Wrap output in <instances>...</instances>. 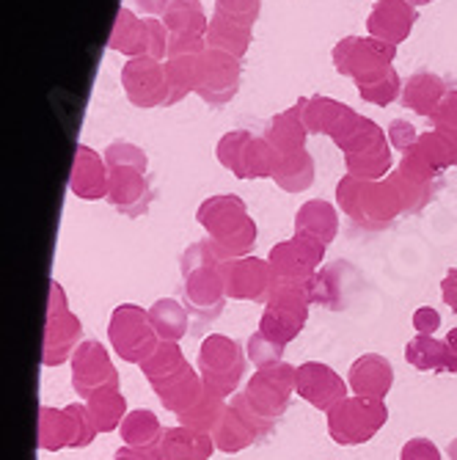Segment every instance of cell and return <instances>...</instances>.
<instances>
[{
	"label": "cell",
	"mask_w": 457,
	"mask_h": 460,
	"mask_svg": "<svg viewBox=\"0 0 457 460\" xmlns=\"http://www.w3.org/2000/svg\"><path fill=\"white\" fill-rule=\"evenodd\" d=\"M262 138L276 149V155H289V152L306 149L309 130H306V124H303V108H301V102H295L293 108L276 113L265 124Z\"/></svg>",
	"instance_id": "cb8c5ba5"
},
{
	"label": "cell",
	"mask_w": 457,
	"mask_h": 460,
	"mask_svg": "<svg viewBox=\"0 0 457 460\" xmlns=\"http://www.w3.org/2000/svg\"><path fill=\"white\" fill-rule=\"evenodd\" d=\"M108 340L121 361L138 364V367L160 345V337L149 320V312L136 304H121L113 309L110 323H108Z\"/></svg>",
	"instance_id": "52a82bcc"
},
{
	"label": "cell",
	"mask_w": 457,
	"mask_h": 460,
	"mask_svg": "<svg viewBox=\"0 0 457 460\" xmlns=\"http://www.w3.org/2000/svg\"><path fill=\"white\" fill-rule=\"evenodd\" d=\"M273 182L286 190V193H303L312 188L314 182V157L301 149V152H289V155H278L276 172H273Z\"/></svg>",
	"instance_id": "4dcf8cb0"
},
{
	"label": "cell",
	"mask_w": 457,
	"mask_h": 460,
	"mask_svg": "<svg viewBox=\"0 0 457 460\" xmlns=\"http://www.w3.org/2000/svg\"><path fill=\"white\" fill-rule=\"evenodd\" d=\"M347 386L353 389V394L366 397V400H378L383 402L386 394L394 386V367L386 356L378 353H364L361 358H356L350 364L347 372Z\"/></svg>",
	"instance_id": "44dd1931"
},
{
	"label": "cell",
	"mask_w": 457,
	"mask_h": 460,
	"mask_svg": "<svg viewBox=\"0 0 457 460\" xmlns=\"http://www.w3.org/2000/svg\"><path fill=\"white\" fill-rule=\"evenodd\" d=\"M430 121L433 130H457V89H449V94L441 100Z\"/></svg>",
	"instance_id": "681fc988"
},
{
	"label": "cell",
	"mask_w": 457,
	"mask_h": 460,
	"mask_svg": "<svg viewBox=\"0 0 457 460\" xmlns=\"http://www.w3.org/2000/svg\"><path fill=\"white\" fill-rule=\"evenodd\" d=\"M245 356L251 358V364H254L257 369L273 367V364H281V361H284V345L268 340L262 331H254V333H251V340H248V345H245Z\"/></svg>",
	"instance_id": "ee69618b"
},
{
	"label": "cell",
	"mask_w": 457,
	"mask_h": 460,
	"mask_svg": "<svg viewBox=\"0 0 457 460\" xmlns=\"http://www.w3.org/2000/svg\"><path fill=\"white\" fill-rule=\"evenodd\" d=\"M121 86L127 100L136 108H165L169 105V72H165V64L152 58V56H138L130 58L121 66Z\"/></svg>",
	"instance_id": "5bb4252c"
},
{
	"label": "cell",
	"mask_w": 457,
	"mask_h": 460,
	"mask_svg": "<svg viewBox=\"0 0 457 460\" xmlns=\"http://www.w3.org/2000/svg\"><path fill=\"white\" fill-rule=\"evenodd\" d=\"M213 441H215V449L218 452H226V455H237L242 449H248L251 444L259 441V436L254 433V428L248 425L242 416L229 405V411L224 413L221 425L215 428L213 433Z\"/></svg>",
	"instance_id": "e575fe53"
},
{
	"label": "cell",
	"mask_w": 457,
	"mask_h": 460,
	"mask_svg": "<svg viewBox=\"0 0 457 460\" xmlns=\"http://www.w3.org/2000/svg\"><path fill=\"white\" fill-rule=\"evenodd\" d=\"M295 394H301L317 411H330L337 402L347 397V384L339 378L337 369H330L322 361H306L298 367Z\"/></svg>",
	"instance_id": "e0dca14e"
},
{
	"label": "cell",
	"mask_w": 457,
	"mask_h": 460,
	"mask_svg": "<svg viewBox=\"0 0 457 460\" xmlns=\"http://www.w3.org/2000/svg\"><path fill=\"white\" fill-rule=\"evenodd\" d=\"M204 50H207V36H196V33H171L169 36V58L201 56Z\"/></svg>",
	"instance_id": "c3c4849f"
},
{
	"label": "cell",
	"mask_w": 457,
	"mask_h": 460,
	"mask_svg": "<svg viewBox=\"0 0 457 460\" xmlns=\"http://www.w3.org/2000/svg\"><path fill=\"white\" fill-rule=\"evenodd\" d=\"M221 279L226 287V298L232 301H254L265 304L268 292L273 284V270L268 260L259 257H242V260H229L221 265Z\"/></svg>",
	"instance_id": "2e32d148"
},
{
	"label": "cell",
	"mask_w": 457,
	"mask_h": 460,
	"mask_svg": "<svg viewBox=\"0 0 457 460\" xmlns=\"http://www.w3.org/2000/svg\"><path fill=\"white\" fill-rule=\"evenodd\" d=\"M441 133H446L449 136V141L454 144V149H457V130H441Z\"/></svg>",
	"instance_id": "94428289"
},
{
	"label": "cell",
	"mask_w": 457,
	"mask_h": 460,
	"mask_svg": "<svg viewBox=\"0 0 457 460\" xmlns=\"http://www.w3.org/2000/svg\"><path fill=\"white\" fill-rule=\"evenodd\" d=\"M86 408L92 413V420H94V428L97 433H113L121 428L124 422V416H127V400H124L121 389L113 386V389H102L97 394H92L86 400Z\"/></svg>",
	"instance_id": "d6a6232c"
},
{
	"label": "cell",
	"mask_w": 457,
	"mask_h": 460,
	"mask_svg": "<svg viewBox=\"0 0 457 460\" xmlns=\"http://www.w3.org/2000/svg\"><path fill=\"white\" fill-rule=\"evenodd\" d=\"M295 232L317 237V240H322L328 245L339 232L337 207L330 201H325V199H309L306 204H301V210L295 213Z\"/></svg>",
	"instance_id": "83f0119b"
},
{
	"label": "cell",
	"mask_w": 457,
	"mask_h": 460,
	"mask_svg": "<svg viewBox=\"0 0 457 460\" xmlns=\"http://www.w3.org/2000/svg\"><path fill=\"white\" fill-rule=\"evenodd\" d=\"M449 460H457V438L449 444Z\"/></svg>",
	"instance_id": "91938a15"
},
{
	"label": "cell",
	"mask_w": 457,
	"mask_h": 460,
	"mask_svg": "<svg viewBox=\"0 0 457 460\" xmlns=\"http://www.w3.org/2000/svg\"><path fill=\"white\" fill-rule=\"evenodd\" d=\"M405 358L419 372H449V348L446 342L435 337H422V333H417V337L405 345Z\"/></svg>",
	"instance_id": "8d00e7d4"
},
{
	"label": "cell",
	"mask_w": 457,
	"mask_h": 460,
	"mask_svg": "<svg viewBox=\"0 0 457 460\" xmlns=\"http://www.w3.org/2000/svg\"><path fill=\"white\" fill-rule=\"evenodd\" d=\"M417 149L425 155V160L433 165L435 172H446V169H454L457 165V149H454V144L449 141V136L446 133H441V130H427V133H422L419 136V141H417Z\"/></svg>",
	"instance_id": "60d3db41"
},
{
	"label": "cell",
	"mask_w": 457,
	"mask_h": 460,
	"mask_svg": "<svg viewBox=\"0 0 457 460\" xmlns=\"http://www.w3.org/2000/svg\"><path fill=\"white\" fill-rule=\"evenodd\" d=\"M221 265H224V260H221V254L215 251L213 240L193 243V245L185 251V254H182V260H180L182 276H188V273H193V270H204V268H221Z\"/></svg>",
	"instance_id": "f6af8a7d"
},
{
	"label": "cell",
	"mask_w": 457,
	"mask_h": 460,
	"mask_svg": "<svg viewBox=\"0 0 457 460\" xmlns=\"http://www.w3.org/2000/svg\"><path fill=\"white\" fill-rule=\"evenodd\" d=\"M213 452H215L213 436L190 430L185 425L165 428L154 447L157 460H210Z\"/></svg>",
	"instance_id": "603a6c76"
},
{
	"label": "cell",
	"mask_w": 457,
	"mask_h": 460,
	"mask_svg": "<svg viewBox=\"0 0 457 460\" xmlns=\"http://www.w3.org/2000/svg\"><path fill=\"white\" fill-rule=\"evenodd\" d=\"M149 48H152L149 20H141L130 9H119L110 39H108V50L138 58V56H149Z\"/></svg>",
	"instance_id": "d4e9b609"
},
{
	"label": "cell",
	"mask_w": 457,
	"mask_h": 460,
	"mask_svg": "<svg viewBox=\"0 0 457 460\" xmlns=\"http://www.w3.org/2000/svg\"><path fill=\"white\" fill-rule=\"evenodd\" d=\"M196 221L210 234L224 262L251 257V248L257 245V224L248 216V207L240 196L234 193L210 196L198 204Z\"/></svg>",
	"instance_id": "7a4b0ae2"
},
{
	"label": "cell",
	"mask_w": 457,
	"mask_h": 460,
	"mask_svg": "<svg viewBox=\"0 0 457 460\" xmlns=\"http://www.w3.org/2000/svg\"><path fill=\"white\" fill-rule=\"evenodd\" d=\"M330 141L345 152V169L350 177L378 182L391 174L394 155L389 136L372 119L350 111Z\"/></svg>",
	"instance_id": "6da1fadb"
},
{
	"label": "cell",
	"mask_w": 457,
	"mask_h": 460,
	"mask_svg": "<svg viewBox=\"0 0 457 460\" xmlns=\"http://www.w3.org/2000/svg\"><path fill=\"white\" fill-rule=\"evenodd\" d=\"M108 188H110V174H108L105 155H97L92 146L80 144L72 163L69 190L83 201H97V199H108Z\"/></svg>",
	"instance_id": "d6986e66"
},
{
	"label": "cell",
	"mask_w": 457,
	"mask_h": 460,
	"mask_svg": "<svg viewBox=\"0 0 457 460\" xmlns=\"http://www.w3.org/2000/svg\"><path fill=\"white\" fill-rule=\"evenodd\" d=\"M226 411H229L226 397H221V394H215L213 389H207V386H204L201 397H198L185 413H180L177 420H180V425H185V428H190V430H198V433L213 436L215 428L221 425V420H224V413H226Z\"/></svg>",
	"instance_id": "1f68e13d"
},
{
	"label": "cell",
	"mask_w": 457,
	"mask_h": 460,
	"mask_svg": "<svg viewBox=\"0 0 457 460\" xmlns=\"http://www.w3.org/2000/svg\"><path fill=\"white\" fill-rule=\"evenodd\" d=\"M446 348H449V372H454L457 375V328H452L449 333H446Z\"/></svg>",
	"instance_id": "680465c9"
},
{
	"label": "cell",
	"mask_w": 457,
	"mask_h": 460,
	"mask_svg": "<svg viewBox=\"0 0 457 460\" xmlns=\"http://www.w3.org/2000/svg\"><path fill=\"white\" fill-rule=\"evenodd\" d=\"M105 163L110 174L108 201L119 213L141 218L152 204V188L146 177V152L130 141H113L105 149Z\"/></svg>",
	"instance_id": "3957f363"
},
{
	"label": "cell",
	"mask_w": 457,
	"mask_h": 460,
	"mask_svg": "<svg viewBox=\"0 0 457 460\" xmlns=\"http://www.w3.org/2000/svg\"><path fill=\"white\" fill-rule=\"evenodd\" d=\"M397 45L381 41L375 36H345L334 48V66L339 75H347L356 80V86L378 80L386 69L394 66Z\"/></svg>",
	"instance_id": "9c48e42d"
},
{
	"label": "cell",
	"mask_w": 457,
	"mask_h": 460,
	"mask_svg": "<svg viewBox=\"0 0 457 460\" xmlns=\"http://www.w3.org/2000/svg\"><path fill=\"white\" fill-rule=\"evenodd\" d=\"M174 0H136V6L146 14V17H163L165 9H169Z\"/></svg>",
	"instance_id": "9f6ffc18"
},
{
	"label": "cell",
	"mask_w": 457,
	"mask_h": 460,
	"mask_svg": "<svg viewBox=\"0 0 457 460\" xmlns=\"http://www.w3.org/2000/svg\"><path fill=\"white\" fill-rule=\"evenodd\" d=\"M402 86H405V83L400 80L397 69L391 66V69H386L378 80L366 83V86H358V94H361V100L369 102V105H381V108H386V105H391V102H397V100L402 97Z\"/></svg>",
	"instance_id": "b9f144b4"
},
{
	"label": "cell",
	"mask_w": 457,
	"mask_h": 460,
	"mask_svg": "<svg viewBox=\"0 0 457 460\" xmlns=\"http://www.w3.org/2000/svg\"><path fill=\"white\" fill-rule=\"evenodd\" d=\"M413 328H417V333H422V337H435V331L441 328V314L433 306H419L413 312Z\"/></svg>",
	"instance_id": "f5cc1de1"
},
{
	"label": "cell",
	"mask_w": 457,
	"mask_h": 460,
	"mask_svg": "<svg viewBox=\"0 0 457 460\" xmlns=\"http://www.w3.org/2000/svg\"><path fill=\"white\" fill-rule=\"evenodd\" d=\"M240 58L207 48L196 58V80H193V92L213 108H221L232 102L240 92Z\"/></svg>",
	"instance_id": "7c38bea8"
},
{
	"label": "cell",
	"mask_w": 457,
	"mask_h": 460,
	"mask_svg": "<svg viewBox=\"0 0 457 460\" xmlns=\"http://www.w3.org/2000/svg\"><path fill=\"white\" fill-rule=\"evenodd\" d=\"M185 309L198 320H215L226 304V287L221 279V268H204L185 276Z\"/></svg>",
	"instance_id": "ac0fdd59"
},
{
	"label": "cell",
	"mask_w": 457,
	"mask_h": 460,
	"mask_svg": "<svg viewBox=\"0 0 457 460\" xmlns=\"http://www.w3.org/2000/svg\"><path fill=\"white\" fill-rule=\"evenodd\" d=\"M80 337H83V325H80L77 314H72V312L48 314L45 345H41V364L61 367L64 361H72L75 350L80 348Z\"/></svg>",
	"instance_id": "7402d4cb"
},
{
	"label": "cell",
	"mask_w": 457,
	"mask_h": 460,
	"mask_svg": "<svg viewBox=\"0 0 457 460\" xmlns=\"http://www.w3.org/2000/svg\"><path fill=\"white\" fill-rule=\"evenodd\" d=\"M325 243L309 234L295 232L293 240L276 243L268 254L270 270L276 281H293V284H309L325 260Z\"/></svg>",
	"instance_id": "8fae6325"
},
{
	"label": "cell",
	"mask_w": 457,
	"mask_h": 460,
	"mask_svg": "<svg viewBox=\"0 0 457 460\" xmlns=\"http://www.w3.org/2000/svg\"><path fill=\"white\" fill-rule=\"evenodd\" d=\"M251 41H254V28L234 22L229 17H221V14H213L210 28H207V48L242 58L248 48H251Z\"/></svg>",
	"instance_id": "f546056e"
},
{
	"label": "cell",
	"mask_w": 457,
	"mask_h": 460,
	"mask_svg": "<svg viewBox=\"0 0 457 460\" xmlns=\"http://www.w3.org/2000/svg\"><path fill=\"white\" fill-rule=\"evenodd\" d=\"M410 6H427V4H433V0H408Z\"/></svg>",
	"instance_id": "6125c7cd"
},
{
	"label": "cell",
	"mask_w": 457,
	"mask_h": 460,
	"mask_svg": "<svg viewBox=\"0 0 457 460\" xmlns=\"http://www.w3.org/2000/svg\"><path fill=\"white\" fill-rule=\"evenodd\" d=\"M149 320L160 342H180L188 333V309L174 298H160L149 309Z\"/></svg>",
	"instance_id": "d590c367"
},
{
	"label": "cell",
	"mask_w": 457,
	"mask_h": 460,
	"mask_svg": "<svg viewBox=\"0 0 457 460\" xmlns=\"http://www.w3.org/2000/svg\"><path fill=\"white\" fill-rule=\"evenodd\" d=\"M441 298L457 314V268H449L446 270V276L441 281Z\"/></svg>",
	"instance_id": "db71d44e"
},
{
	"label": "cell",
	"mask_w": 457,
	"mask_h": 460,
	"mask_svg": "<svg viewBox=\"0 0 457 460\" xmlns=\"http://www.w3.org/2000/svg\"><path fill=\"white\" fill-rule=\"evenodd\" d=\"M160 20L165 28H169V33L207 36V28H210V20H207L204 6L198 4V0H174Z\"/></svg>",
	"instance_id": "74e56055"
},
{
	"label": "cell",
	"mask_w": 457,
	"mask_h": 460,
	"mask_svg": "<svg viewBox=\"0 0 457 460\" xmlns=\"http://www.w3.org/2000/svg\"><path fill=\"white\" fill-rule=\"evenodd\" d=\"M419 136H422V133H417V128H413V124L405 121V119H394V121L389 124V144H391L397 152H402V155L419 141Z\"/></svg>",
	"instance_id": "f907efd6"
},
{
	"label": "cell",
	"mask_w": 457,
	"mask_h": 460,
	"mask_svg": "<svg viewBox=\"0 0 457 460\" xmlns=\"http://www.w3.org/2000/svg\"><path fill=\"white\" fill-rule=\"evenodd\" d=\"M229 405H232V408H234V411L242 416V420H245L248 425L254 428V433H257L259 438H265V436L270 433L273 422H270V420H265V416H262V413H259V411L251 405V400L245 397V392H242V394H234V397L229 400Z\"/></svg>",
	"instance_id": "7dc6e473"
},
{
	"label": "cell",
	"mask_w": 457,
	"mask_h": 460,
	"mask_svg": "<svg viewBox=\"0 0 457 460\" xmlns=\"http://www.w3.org/2000/svg\"><path fill=\"white\" fill-rule=\"evenodd\" d=\"M66 422H69V449H86L97 438V428L86 405L72 402L64 408Z\"/></svg>",
	"instance_id": "7bdbcfd3"
},
{
	"label": "cell",
	"mask_w": 457,
	"mask_h": 460,
	"mask_svg": "<svg viewBox=\"0 0 457 460\" xmlns=\"http://www.w3.org/2000/svg\"><path fill=\"white\" fill-rule=\"evenodd\" d=\"M295 378H298V367L286 361L262 367L251 375V381L245 384V397L251 400V405L265 420L276 422L295 394Z\"/></svg>",
	"instance_id": "4fadbf2b"
},
{
	"label": "cell",
	"mask_w": 457,
	"mask_h": 460,
	"mask_svg": "<svg viewBox=\"0 0 457 460\" xmlns=\"http://www.w3.org/2000/svg\"><path fill=\"white\" fill-rule=\"evenodd\" d=\"M69 312V301H66V292L58 281H50V306L48 314H64Z\"/></svg>",
	"instance_id": "11a10c76"
},
{
	"label": "cell",
	"mask_w": 457,
	"mask_h": 460,
	"mask_svg": "<svg viewBox=\"0 0 457 460\" xmlns=\"http://www.w3.org/2000/svg\"><path fill=\"white\" fill-rule=\"evenodd\" d=\"M163 425L154 416V411H146V408H138V411H130L124 416V422L119 428V436L124 441V447H138V449H154L160 436H163Z\"/></svg>",
	"instance_id": "836d02e7"
},
{
	"label": "cell",
	"mask_w": 457,
	"mask_h": 460,
	"mask_svg": "<svg viewBox=\"0 0 457 460\" xmlns=\"http://www.w3.org/2000/svg\"><path fill=\"white\" fill-rule=\"evenodd\" d=\"M215 155H218V163L237 180L273 177L276 163H278L276 149L262 136H251L245 130H229L218 141Z\"/></svg>",
	"instance_id": "ba28073f"
},
{
	"label": "cell",
	"mask_w": 457,
	"mask_h": 460,
	"mask_svg": "<svg viewBox=\"0 0 457 460\" xmlns=\"http://www.w3.org/2000/svg\"><path fill=\"white\" fill-rule=\"evenodd\" d=\"M152 389H154V394H157V400L163 402L165 411H171V413L180 416V413H185L201 397L204 381H201V375L190 364H185L182 369L169 375L165 381L154 384Z\"/></svg>",
	"instance_id": "484cf974"
},
{
	"label": "cell",
	"mask_w": 457,
	"mask_h": 460,
	"mask_svg": "<svg viewBox=\"0 0 457 460\" xmlns=\"http://www.w3.org/2000/svg\"><path fill=\"white\" fill-rule=\"evenodd\" d=\"M389 422L386 402L347 394L328 411V436L339 447H361L375 438Z\"/></svg>",
	"instance_id": "8992f818"
},
{
	"label": "cell",
	"mask_w": 457,
	"mask_h": 460,
	"mask_svg": "<svg viewBox=\"0 0 457 460\" xmlns=\"http://www.w3.org/2000/svg\"><path fill=\"white\" fill-rule=\"evenodd\" d=\"M36 444L45 452H58L69 447V422L64 408H39V430H36Z\"/></svg>",
	"instance_id": "f35d334b"
},
{
	"label": "cell",
	"mask_w": 457,
	"mask_h": 460,
	"mask_svg": "<svg viewBox=\"0 0 457 460\" xmlns=\"http://www.w3.org/2000/svg\"><path fill=\"white\" fill-rule=\"evenodd\" d=\"M400 460H441V449L430 438H410L400 449Z\"/></svg>",
	"instance_id": "816d5d0a"
},
{
	"label": "cell",
	"mask_w": 457,
	"mask_h": 460,
	"mask_svg": "<svg viewBox=\"0 0 457 460\" xmlns=\"http://www.w3.org/2000/svg\"><path fill=\"white\" fill-rule=\"evenodd\" d=\"M417 20V6H410L408 0H378L366 17V31L369 36L389 41V45H400L410 36Z\"/></svg>",
	"instance_id": "ffe728a7"
},
{
	"label": "cell",
	"mask_w": 457,
	"mask_h": 460,
	"mask_svg": "<svg viewBox=\"0 0 457 460\" xmlns=\"http://www.w3.org/2000/svg\"><path fill=\"white\" fill-rule=\"evenodd\" d=\"M446 94H449V86H446V83L438 75H433V72H417V75H410L405 80L400 102L408 111L417 113V116L430 119Z\"/></svg>",
	"instance_id": "4316f807"
},
{
	"label": "cell",
	"mask_w": 457,
	"mask_h": 460,
	"mask_svg": "<svg viewBox=\"0 0 457 460\" xmlns=\"http://www.w3.org/2000/svg\"><path fill=\"white\" fill-rule=\"evenodd\" d=\"M185 364L188 361H185V353L180 350V342H160L154 353L141 364V372L149 381V386H154L169 378V375H174L177 369H182Z\"/></svg>",
	"instance_id": "ab89813d"
},
{
	"label": "cell",
	"mask_w": 457,
	"mask_h": 460,
	"mask_svg": "<svg viewBox=\"0 0 457 460\" xmlns=\"http://www.w3.org/2000/svg\"><path fill=\"white\" fill-rule=\"evenodd\" d=\"M309 284H293V281L273 279L257 331H262L268 340H273L284 348L293 340H298V333L303 331V325L309 320V306H312Z\"/></svg>",
	"instance_id": "5b68a950"
},
{
	"label": "cell",
	"mask_w": 457,
	"mask_h": 460,
	"mask_svg": "<svg viewBox=\"0 0 457 460\" xmlns=\"http://www.w3.org/2000/svg\"><path fill=\"white\" fill-rule=\"evenodd\" d=\"M245 372V353L242 348L224 337V333H210L198 348V375L207 389H213L221 397L237 392Z\"/></svg>",
	"instance_id": "30bf717a"
},
{
	"label": "cell",
	"mask_w": 457,
	"mask_h": 460,
	"mask_svg": "<svg viewBox=\"0 0 457 460\" xmlns=\"http://www.w3.org/2000/svg\"><path fill=\"white\" fill-rule=\"evenodd\" d=\"M113 460H157L154 449H138V447H121Z\"/></svg>",
	"instance_id": "6f0895ef"
},
{
	"label": "cell",
	"mask_w": 457,
	"mask_h": 460,
	"mask_svg": "<svg viewBox=\"0 0 457 460\" xmlns=\"http://www.w3.org/2000/svg\"><path fill=\"white\" fill-rule=\"evenodd\" d=\"M339 210L361 229H386L402 216V204L389 180L366 182L345 174L337 185Z\"/></svg>",
	"instance_id": "277c9868"
},
{
	"label": "cell",
	"mask_w": 457,
	"mask_h": 460,
	"mask_svg": "<svg viewBox=\"0 0 457 460\" xmlns=\"http://www.w3.org/2000/svg\"><path fill=\"white\" fill-rule=\"evenodd\" d=\"M259 12H262V0H215V14L242 22L248 28H254Z\"/></svg>",
	"instance_id": "bcb514c9"
},
{
	"label": "cell",
	"mask_w": 457,
	"mask_h": 460,
	"mask_svg": "<svg viewBox=\"0 0 457 460\" xmlns=\"http://www.w3.org/2000/svg\"><path fill=\"white\" fill-rule=\"evenodd\" d=\"M72 386H75V394H80L83 400H89L92 394H97L102 389L119 386V372H116L105 345H100L97 340L80 342V348L75 350Z\"/></svg>",
	"instance_id": "9a60e30c"
},
{
	"label": "cell",
	"mask_w": 457,
	"mask_h": 460,
	"mask_svg": "<svg viewBox=\"0 0 457 460\" xmlns=\"http://www.w3.org/2000/svg\"><path fill=\"white\" fill-rule=\"evenodd\" d=\"M303 108V124L309 133L317 136H334L339 130V124L345 121V116L353 111L350 105L339 102V100H330V97H301L298 100Z\"/></svg>",
	"instance_id": "f1b7e54d"
}]
</instances>
